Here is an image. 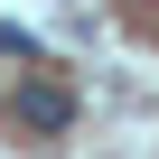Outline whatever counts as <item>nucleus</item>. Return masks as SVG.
Returning a JSON list of instances; mask_svg holds the SVG:
<instances>
[{
    "mask_svg": "<svg viewBox=\"0 0 159 159\" xmlns=\"http://www.w3.org/2000/svg\"><path fill=\"white\" fill-rule=\"evenodd\" d=\"M10 112H19L28 131H66V122H75V94L56 84V75H47V84H38V75H28V84L10 94Z\"/></svg>",
    "mask_w": 159,
    "mask_h": 159,
    "instance_id": "obj_1",
    "label": "nucleus"
}]
</instances>
